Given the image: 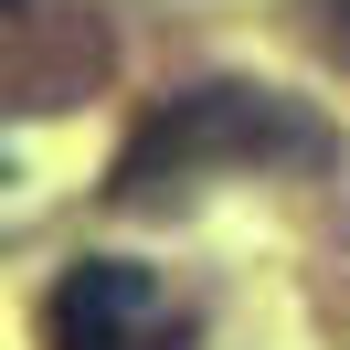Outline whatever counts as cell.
<instances>
[{
  "label": "cell",
  "mask_w": 350,
  "mask_h": 350,
  "mask_svg": "<svg viewBox=\"0 0 350 350\" xmlns=\"http://www.w3.org/2000/svg\"><path fill=\"white\" fill-rule=\"evenodd\" d=\"M329 53L350 64V0H329Z\"/></svg>",
  "instance_id": "3957f363"
},
{
  "label": "cell",
  "mask_w": 350,
  "mask_h": 350,
  "mask_svg": "<svg viewBox=\"0 0 350 350\" xmlns=\"http://www.w3.org/2000/svg\"><path fill=\"white\" fill-rule=\"evenodd\" d=\"M276 159H329V128L276 85H191L128 138L117 159V202H149L159 170H276Z\"/></svg>",
  "instance_id": "6da1fadb"
},
{
  "label": "cell",
  "mask_w": 350,
  "mask_h": 350,
  "mask_svg": "<svg viewBox=\"0 0 350 350\" xmlns=\"http://www.w3.org/2000/svg\"><path fill=\"white\" fill-rule=\"evenodd\" d=\"M43 329H53V350H170V340H180V319L159 329L149 265H128V255L64 265V286L43 297Z\"/></svg>",
  "instance_id": "7a4b0ae2"
}]
</instances>
